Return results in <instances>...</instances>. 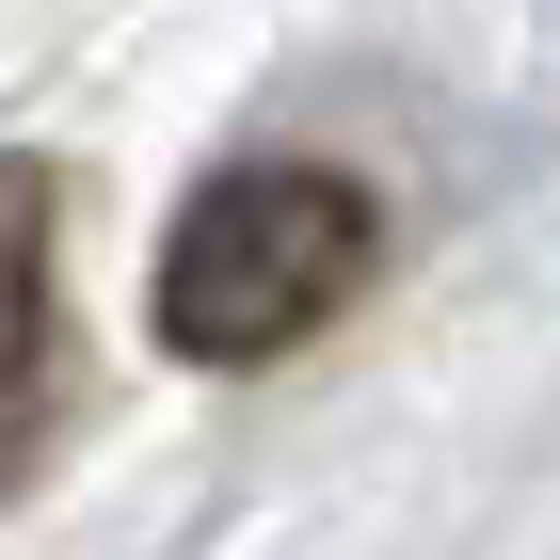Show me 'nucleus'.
Masks as SVG:
<instances>
[{"label": "nucleus", "mask_w": 560, "mask_h": 560, "mask_svg": "<svg viewBox=\"0 0 560 560\" xmlns=\"http://www.w3.org/2000/svg\"><path fill=\"white\" fill-rule=\"evenodd\" d=\"M385 272V209L337 161H224L161 241V352L176 369H272V352L337 337Z\"/></svg>", "instance_id": "1"}, {"label": "nucleus", "mask_w": 560, "mask_h": 560, "mask_svg": "<svg viewBox=\"0 0 560 560\" xmlns=\"http://www.w3.org/2000/svg\"><path fill=\"white\" fill-rule=\"evenodd\" d=\"M65 192L48 161H0V497L48 465V417H65Z\"/></svg>", "instance_id": "2"}]
</instances>
